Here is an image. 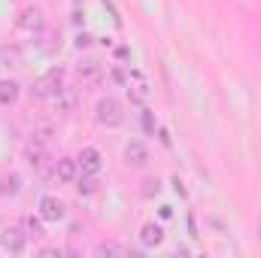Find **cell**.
Masks as SVG:
<instances>
[{
    "label": "cell",
    "mask_w": 261,
    "mask_h": 258,
    "mask_svg": "<svg viewBox=\"0 0 261 258\" xmlns=\"http://www.w3.org/2000/svg\"><path fill=\"white\" fill-rule=\"evenodd\" d=\"M94 73H97V61H85V64H79V76L88 79V76H94Z\"/></svg>",
    "instance_id": "cell-17"
},
{
    "label": "cell",
    "mask_w": 261,
    "mask_h": 258,
    "mask_svg": "<svg viewBox=\"0 0 261 258\" xmlns=\"http://www.w3.org/2000/svg\"><path fill=\"white\" fill-rule=\"evenodd\" d=\"M158 137H161V143H164V146H170V137H167V131H164V128H158Z\"/></svg>",
    "instance_id": "cell-21"
},
{
    "label": "cell",
    "mask_w": 261,
    "mask_h": 258,
    "mask_svg": "<svg viewBox=\"0 0 261 258\" xmlns=\"http://www.w3.org/2000/svg\"><path fill=\"white\" fill-rule=\"evenodd\" d=\"M18 189H21V179H18L15 173L0 176V194H18Z\"/></svg>",
    "instance_id": "cell-13"
},
{
    "label": "cell",
    "mask_w": 261,
    "mask_h": 258,
    "mask_svg": "<svg viewBox=\"0 0 261 258\" xmlns=\"http://www.w3.org/2000/svg\"><path fill=\"white\" fill-rule=\"evenodd\" d=\"M24 240H28V231H21L18 225H9V228H3V234H0V246H3L6 252H12V255L24 252Z\"/></svg>",
    "instance_id": "cell-4"
},
{
    "label": "cell",
    "mask_w": 261,
    "mask_h": 258,
    "mask_svg": "<svg viewBox=\"0 0 261 258\" xmlns=\"http://www.w3.org/2000/svg\"><path fill=\"white\" fill-rule=\"evenodd\" d=\"M76 192H79V194H94V192H97V179H91V173H88V176H79Z\"/></svg>",
    "instance_id": "cell-14"
},
{
    "label": "cell",
    "mask_w": 261,
    "mask_h": 258,
    "mask_svg": "<svg viewBox=\"0 0 261 258\" xmlns=\"http://www.w3.org/2000/svg\"><path fill=\"white\" fill-rule=\"evenodd\" d=\"M91 43H94L91 34H79V37H76V49H85V46H91Z\"/></svg>",
    "instance_id": "cell-19"
},
{
    "label": "cell",
    "mask_w": 261,
    "mask_h": 258,
    "mask_svg": "<svg viewBox=\"0 0 261 258\" xmlns=\"http://www.w3.org/2000/svg\"><path fill=\"white\" fill-rule=\"evenodd\" d=\"M125 164L128 167H146L149 164V149L140 140H134V143L125 146Z\"/></svg>",
    "instance_id": "cell-7"
},
{
    "label": "cell",
    "mask_w": 261,
    "mask_h": 258,
    "mask_svg": "<svg viewBox=\"0 0 261 258\" xmlns=\"http://www.w3.org/2000/svg\"><path fill=\"white\" fill-rule=\"evenodd\" d=\"M18 94H21V85L15 79H0V104L3 107H12L18 100Z\"/></svg>",
    "instance_id": "cell-10"
},
{
    "label": "cell",
    "mask_w": 261,
    "mask_h": 258,
    "mask_svg": "<svg viewBox=\"0 0 261 258\" xmlns=\"http://www.w3.org/2000/svg\"><path fill=\"white\" fill-rule=\"evenodd\" d=\"M94 116L103 128H119L125 122V113H122V104L116 97H100L97 107H94Z\"/></svg>",
    "instance_id": "cell-2"
},
{
    "label": "cell",
    "mask_w": 261,
    "mask_h": 258,
    "mask_svg": "<svg viewBox=\"0 0 261 258\" xmlns=\"http://www.w3.org/2000/svg\"><path fill=\"white\" fill-rule=\"evenodd\" d=\"M158 213H161V219H170V216H173V207H167V203H164Z\"/></svg>",
    "instance_id": "cell-20"
},
{
    "label": "cell",
    "mask_w": 261,
    "mask_h": 258,
    "mask_svg": "<svg viewBox=\"0 0 261 258\" xmlns=\"http://www.w3.org/2000/svg\"><path fill=\"white\" fill-rule=\"evenodd\" d=\"M24 161H28V167H31L37 176H43V179L52 173V158H49L43 140H31V143L24 146Z\"/></svg>",
    "instance_id": "cell-1"
},
{
    "label": "cell",
    "mask_w": 261,
    "mask_h": 258,
    "mask_svg": "<svg viewBox=\"0 0 261 258\" xmlns=\"http://www.w3.org/2000/svg\"><path fill=\"white\" fill-rule=\"evenodd\" d=\"M61 85H64V70L61 67H52L49 73H43L37 82H34V97H55L58 91H61Z\"/></svg>",
    "instance_id": "cell-3"
},
{
    "label": "cell",
    "mask_w": 261,
    "mask_h": 258,
    "mask_svg": "<svg viewBox=\"0 0 261 258\" xmlns=\"http://www.w3.org/2000/svg\"><path fill=\"white\" fill-rule=\"evenodd\" d=\"M76 170H79L76 158H58V161H55V176H58L61 183H73V179H76Z\"/></svg>",
    "instance_id": "cell-11"
},
{
    "label": "cell",
    "mask_w": 261,
    "mask_h": 258,
    "mask_svg": "<svg viewBox=\"0 0 261 258\" xmlns=\"http://www.w3.org/2000/svg\"><path fill=\"white\" fill-rule=\"evenodd\" d=\"M140 240H143V246H161L164 243V228L155 225V222H149V225L140 228Z\"/></svg>",
    "instance_id": "cell-9"
},
{
    "label": "cell",
    "mask_w": 261,
    "mask_h": 258,
    "mask_svg": "<svg viewBox=\"0 0 261 258\" xmlns=\"http://www.w3.org/2000/svg\"><path fill=\"white\" fill-rule=\"evenodd\" d=\"M24 231H28V237H43V222L34 219V216H28L24 219Z\"/></svg>",
    "instance_id": "cell-15"
},
{
    "label": "cell",
    "mask_w": 261,
    "mask_h": 258,
    "mask_svg": "<svg viewBox=\"0 0 261 258\" xmlns=\"http://www.w3.org/2000/svg\"><path fill=\"white\" fill-rule=\"evenodd\" d=\"M0 61H3V67H21V52H18V46H3V49H0Z\"/></svg>",
    "instance_id": "cell-12"
},
{
    "label": "cell",
    "mask_w": 261,
    "mask_h": 258,
    "mask_svg": "<svg viewBox=\"0 0 261 258\" xmlns=\"http://www.w3.org/2000/svg\"><path fill=\"white\" fill-rule=\"evenodd\" d=\"M64 203L55 197V194H46V197H40V219L43 222H61L64 219Z\"/></svg>",
    "instance_id": "cell-5"
},
{
    "label": "cell",
    "mask_w": 261,
    "mask_h": 258,
    "mask_svg": "<svg viewBox=\"0 0 261 258\" xmlns=\"http://www.w3.org/2000/svg\"><path fill=\"white\" fill-rule=\"evenodd\" d=\"M158 192H161V179L158 176H152V179L143 183V197H152V194H158Z\"/></svg>",
    "instance_id": "cell-16"
},
{
    "label": "cell",
    "mask_w": 261,
    "mask_h": 258,
    "mask_svg": "<svg viewBox=\"0 0 261 258\" xmlns=\"http://www.w3.org/2000/svg\"><path fill=\"white\" fill-rule=\"evenodd\" d=\"M143 128H146V134H155V119H152V113H149V110L143 113Z\"/></svg>",
    "instance_id": "cell-18"
},
{
    "label": "cell",
    "mask_w": 261,
    "mask_h": 258,
    "mask_svg": "<svg viewBox=\"0 0 261 258\" xmlns=\"http://www.w3.org/2000/svg\"><path fill=\"white\" fill-rule=\"evenodd\" d=\"M76 164L82 167V173H100V167H103V155L97 152V149H91V146H85L82 152H79V158H76Z\"/></svg>",
    "instance_id": "cell-6"
},
{
    "label": "cell",
    "mask_w": 261,
    "mask_h": 258,
    "mask_svg": "<svg viewBox=\"0 0 261 258\" xmlns=\"http://www.w3.org/2000/svg\"><path fill=\"white\" fill-rule=\"evenodd\" d=\"M18 24H21L24 31H43L46 18H43V12H40V9L28 6V9H21V18H18Z\"/></svg>",
    "instance_id": "cell-8"
}]
</instances>
